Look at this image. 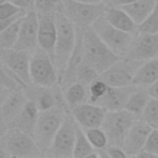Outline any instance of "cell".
I'll list each match as a JSON object with an SVG mask.
<instances>
[{
    "instance_id": "6da1fadb",
    "label": "cell",
    "mask_w": 158,
    "mask_h": 158,
    "mask_svg": "<svg viewBox=\"0 0 158 158\" xmlns=\"http://www.w3.org/2000/svg\"><path fill=\"white\" fill-rule=\"evenodd\" d=\"M54 17L57 23V42L54 48V62L62 77L77 43L78 28L62 10L57 11Z\"/></svg>"
},
{
    "instance_id": "7a4b0ae2",
    "label": "cell",
    "mask_w": 158,
    "mask_h": 158,
    "mask_svg": "<svg viewBox=\"0 0 158 158\" xmlns=\"http://www.w3.org/2000/svg\"><path fill=\"white\" fill-rule=\"evenodd\" d=\"M83 48L84 60L94 67L99 74L121 58L106 46V43L99 37L91 26L84 28L83 31Z\"/></svg>"
},
{
    "instance_id": "3957f363",
    "label": "cell",
    "mask_w": 158,
    "mask_h": 158,
    "mask_svg": "<svg viewBox=\"0 0 158 158\" xmlns=\"http://www.w3.org/2000/svg\"><path fill=\"white\" fill-rule=\"evenodd\" d=\"M67 107V105H58L52 109L40 111L37 125L33 132V138L43 154H46L48 148L51 147L52 141L68 112Z\"/></svg>"
},
{
    "instance_id": "277c9868",
    "label": "cell",
    "mask_w": 158,
    "mask_h": 158,
    "mask_svg": "<svg viewBox=\"0 0 158 158\" xmlns=\"http://www.w3.org/2000/svg\"><path fill=\"white\" fill-rule=\"evenodd\" d=\"M30 74L32 84L43 86H54L59 84L60 74L54 59L41 47L31 52Z\"/></svg>"
},
{
    "instance_id": "5b68a950",
    "label": "cell",
    "mask_w": 158,
    "mask_h": 158,
    "mask_svg": "<svg viewBox=\"0 0 158 158\" xmlns=\"http://www.w3.org/2000/svg\"><path fill=\"white\" fill-rule=\"evenodd\" d=\"M107 2L88 4L75 0H63L62 11L75 25L77 28L90 27L100 16H102L107 9Z\"/></svg>"
},
{
    "instance_id": "8992f818",
    "label": "cell",
    "mask_w": 158,
    "mask_h": 158,
    "mask_svg": "<svg viewBox=\"0 0 158 158\" xmlns=\"http://www.w3.org/2000/svg\"><path fill=\"white\" fill-rule=\"evenodd\" d=\"M91 27L95 30V32L99 35V37L106 43V46L115 52L120 57H125V54L128 51V47L133 40L135 33H130L126 31H122L115 26H112L105 16H100Z\"/></svg>"
},
{
    "instance_id": "52a82bcc",
    "label": "cell",
    "mask_w": 158,
    "mask_h": 158,
    "mask_svg": "<svg viewBox=\"0 0 158 158\" xmlns=\"http://www.w3.org/2000/svg\"><path fill=\"white\" fill-rule=\"evenodd\" d=\"M1 143L11 157H38L43 154L35 138L15 127H9L1 136Z\"/></svg>"
},
{
    "instance_id": "ba28073f",
    "label": "cell",
    "mask_w": 158,
    "mask_h": 158,
    "mask_svg": "<svg viewBox=\"0 0 158 158\" xmlns=\"http://www.w3.org/2000/svg\"><path fill=\"white\" fill-rule=\"evenodd\" d=\"M136 120L137 117L125 109L107 111L101 127L109 137V144L123 146L126 136Z\"/></svg>"
},
{
    "instance_id": "9c48e42d",
    "label": "cell",
    "mask_w": 158,
    "mask_h": 158,
    "mask_svg": "<svg viewBox=\"0 0 158 158\" xmlns=\"http://www.w3.org/2000/svg\"><path fill=\"white\" fill-rule=\"evenodd\" d=\"M77 127H78V123L74 120L70 110H68L46 154L52 157H73Z\"/></svg>"
},
{
    "instance_id": "30bf717a",
    "label": "cell",
    "mask_w": 158,
    "mask_h": 158,
    "mask_svg": "<svg viewBox=\"0 0 158 158\" xmlns=\"http://www.w3.org/2000/svg\"><path fill=\"white\" fill-rule=\"evenodd\" d=\"M31 53L16 48H0V62L11 70L26 86L32 84L30 74Z\"/></svg>"
},
{
    "instance_id": "8fae6325",
    "label": "cell",
    "mask_w": 158,
    "mask_h": 158,
    "mask_svg": "<svg viewBox=\"0 0 158 158\" xmlns=\"http://www.w3.org/2000/svg\"><path fill=\"white\" fill-rule=\"evenodd\" d=\"M158 57V33H135L125 58L142 63Z\"/></svg>"
},
{
    "instance_id": "7c38bea8",
    "label": "cell",
    "mask_w": 158,
    "mask_h": 158,
    "mask_svg": "<svg viewBox=\"0 0 158 158\" xmlns=\"http://www.w3.org/2000/svg\"><path fill=\"white\" fill-rule=\"evenodd\" d=\"M28 100L33 101L40 111L52 109L58 105H67L63 98V90L54 86H43L37 84H30L23 88Z\"/></svg>"
},
{
    "instance_id": "4fadbf2b",
    "label": "cell",
    "mask_w": 158,
    "mask_h": 158,
    "mask_svg": "<svg viewBox=\"0 0 158 158\" xmlns=\"http://www.w3.org/2000/svg\"><path fill=\"white\" fill-rule=\"evenodd\" d=\"M141 63L130 60L125 57H121L106 70H104L99 77L106 81L110 86H127L132 85L133 75Z\"/></svg>"
},
{
    "instance_id": "5bb4252c",
    "label": "cell",
    "mask_w": 158,
    "mask_h": 158,
    "mask_svg": "<svg viewBox=\"0 0 158 158\" xmlns=\"http://www.w3.org/2000/svg\"><path fill=\"white\" fill-rule=\"evenodd\" d=\"M38 27H40L38 14L32 7L26 11V14L21 20L19 37L14 48L27 51L30 53L33 52L38 47Z\"/></svg>"
},
{
    "instance_id": "9a60e30c",
    "label": "cell",
    "mask_w": 158,
    "mask_h": 158,
    "mask_svg": "<svg viewBox=\"0 0 158 158\" xmlns=\"http://www.w3.org/2000/svg\"><path fill=\"white\" fill-rule=\"evenodd\" d=\"M74 120L81 128L90 127H100L105 120L107 110L98 104L93 102H83L72 109H69Z\"/></svg>"
},
{
    "instance_id": "2e32d148",
    "label": "cell",
    "mask_w": 158,
    "mask_h": 158,
    "mask_svg": "<svg viewBox=\"0 0 158 158\" xmlns=\"http://www.w3.org/2000/svg\"><path fill=\"white\" fill-rule=\"evenodd\" d=\"M54 15L56 14H38V47L44 49L53 59L57 42V23Z\"/></svg>"
},
{
    "instance_id": "e0dca14e",
    "label": "cell",
    "mask_w": 158,
    "mask_h": 158,
    "mask_svg": "<svg viewBox=\"0 0 158 158\" xmlns=\"http://www.w3.org/2000/svg\"><path fill=\"white\" fill-rule=\"evenodd\" d=\"M152 128H153L152 126H149L147 122H144L141 118H137L133 122L122 146L128 157H133V156L137 157V154L143 149L147 137L152 131Z\"/></svg>"
},
{
    "instance_id": "ac0fdd59",
    "label": "cell",
    "mask_w": 158,
    "mask_h": 158,
    "mask_svg": "<svg viewBox=\"0 0 158 158\" xmlns=\"http://www.w3.org/2000/svg\"><path fill=\"white\" fill-rule=\"evenodd\" d=\"M133 84L127 86H109L106 94L96 104L105 107L107 111L122 110L126 106V102L130 98L131 91L133 90Z\"/></svg>"
},
{
    "instance_id": "d6986e66",
    "label": "cell",
    "mask_w": 158,
    "mask_h": 158,
    "mask_svg": "<svg viewBox=\"0 0 158 158\" xmlns=\"http://www.w3.org/2000/svg\"><path fill=\"white\" fill-rule=\"evenodd\" d=\"M27 101H28V99L25 94L23 88H19V89L14 90L9 95V98L2 102V105L0 106V111H1V115L5 120V122L7 123V126L17 117V115L22 111V109L25 107Z\"/></svg>"
},
{
    "instance_id": "ffe728a7",
    "label": "cell",
    "mask_w": 158,
    "mask_h": 158,
    "mask_svg": "<svg viewBox=\"0 0 158 158\" xmlns=\"http://www.w3.org/2000/svg\"><path fill=\"white\" fill-rule=\"evenodd\" d=\"M38 115H40V110L36 106V104L31 100L27 101V104L25 105V107L22 109V111L17 115V117L9 125V127H15L19 128L28 135H31L33 137V132L37 125V120H38Z\"/></svg>"
},
{
    "instance_id": "44dd1931",
    "label": "cell",
    "mask_w": 158,
    "mask_h": 158,
    "mask_svg": "<svg viewBox=\"0 0 158 158\" xmlns=\"http://www.w3.org/2000/svg\"><path fill=\"white\" fill-rule=\"evenodd\" d=\"M104 16L112 26L130 33H137V23L122 7L109 5Z\"/></svg>"
},
{
    "instance_id": "7402d4cb",
    "label": "cell",
    "mask_w": 158,
    "mask_h": 158,
    "mask_svg": "<svg viewBox=\"0 0 158 158\" xmlns=\"http://www.w3.org/2000/svg\"><path fill=\"white\" fill-rule=\"evenodd\" d=\"M158 79V57L144 60L137 68L133 75V85L148 86Z\"/></svg>"
},
{
    "instance_id": "603a6c76",
    "label": "cell",
    "mask_w": 158,
    "mask_h": 158,
    "mask_svg": "<svg viewBox=\"0 0 158 158\" xmlns=\"http://www.w3.org/2000/svg\"><path fill=\"white\" fill-rule=\"evenodd\" d=\"M151 99V95L148 94V90L146 86H133V90L130 94V98L126 102L125 110L130 111L132 115H135L137 118H141L142 112Z\"/></svg>"
},
{
    "instance_id": "cb8c5ba5",
    "label": "cell",
    "mask_w": 158,
    "mask_h": 158,
    "mask_svg": "<svg viewBox=\"0 0 158 158\" xmlns=\"http://www.w3.org/2000/svg\"><path fill=\"white\" fill-rule=\"evenodd\" d=\"M63 98L69 109L86 102L89 99V91H88V85L80 83V81H74L69 84L68 86L63 88Z\"/></svg>"
},
{
    "instance_id": "d4e9b609",
    "label": "cell",
    "mask_w": 158,
    "mask_h": 158,
    "mask_svg": "<svg viewBox=\"0 0 158 158\" xmlns=\"http://www.w3.org/2000/svg\"><path fill=\"white\" fill-rule=\"evenodd\" d=\"M157 4H158V0H136L135 2H131L125 6H120V7H122L132 17V20L137 25H139L153 11Z\"/></svg>"
},
{
    "instance_id": "484cf974",
    "label": "cell",
    "mask_w": 158,
    "mask_h": 158,
    "mask_svg": "<svg viewBox=\"0 0 158 158\" xmlns=\"http://www.w3.org/2000/svg\"><path fill=\"white\" fill-rule=\"evenodd\" d=\"M74 158H86V157H99L96 149L93 147L90 141L88 139L84 130L78 125L77 127V136L73 151Z\"/></svg>"
},
{
    "instance_id": "4316f807",
    "label": "cell",
    "mask_w": 158,
    "mask_h": 158,
    "mask_svg": "<svg viewBox=\"0 0 158 158\" xmlns=\"http://www.w3.org/2000/svg\"><path fill=\"white\" fill-rule=\"evenodd\" d=\"M22 17L17 19L14 23H11L9 27H6L5 30L0 32V48H14L15 47V43L19 37Z\"/></svg>"
},
{
    "instance_id": "83f0119b",
    "label": "cell",
    "mask_w": 158,
    "mask_h": 158,
    "mask_svg": "<svg viewBox=\"0 0 158 158\" xmlns=\"http://www.w3.org/2000/svg\"><path fill=\"white\" fill-rule=\"evenodd\" d=\"M88 139L90 141V143L93 144V147L99 151V149H104L109 146V137L105 132V130L100 126V127H90V128H83Z\"/></svg>"
},
{
    "instance_id": "f1b7e54d",
    "label": "cell",
    "mask_w": 158,
    "mask_h": 158,
    "mask_svg": "<svg viewBox=\"0 0 158 158\" xmlns=\"http://www.w3.org/2000/svg\"><path fill=\"white\" fill-rule=\"evenodd\" d=\"M0 85L9 88L11 90H16L19 88H25L26 85L0 62Z\"/></svg>"
},
{
    "instance_id": "f546056e",
    "label": "cell",
    "mask_w": 158,
    "mask_h": 158,
    "mask_svg": "<svg viewBox=\"0 0 158 158\" xmlns=\"http://www.w3.org/2000/svg\"><path fill=\"white\" fill-rule=\"evenodd\" d=\"M109 86L110 85L106 81H104L100 77L96 78L95 80H93L88 85V91H89V99H88V101L89 102H93V104H96L106 94Z\"/></svg>"
},
{
    "instance_id": "4dcf8cb0",
    "label": "cell",
    "mask_w": 158,
    "mask_h": 158,
    "mask_svg": "<svg viewBox=\"0 0 158 158\" xmlns=\"http://www.w3.org/2000/svg\"><path fill=\"white\" fill-rule=\"evenodd\" d=\"M141 120H143L152 127L158 126V99L151 96V99L148 100V102L142 112Z\"/></svg>"
},
{
    "instance_id": "1f68e13d",
    "label": "cell",
    "mask_w": 158,
    "mask_h": 158,
    "mask_svg": "<svg viewBox=\"0 0 158 158\" xmlns=\"http://www.w3.org/2000/svg\"><path fill=\"white\" fill-rule=\"evenodd\" d=\"M137 32L139 33H158V4L153 11L147 16L144 21L137 25Z\"/></svg>"
},
{
    "instance_id": "d6a6232c",
    "label": "cell",
    "mask_w": 158,
    "mask_h": 158,
    "mask_svg": "<svg viewBox=\"0 0 158 158\" xmlns=\"http://www.w3.org/2000/svg\"><path fill=\"white\" fill-rule=\"evenodd\" d=\"M63 0H33V9L38 14H56L62 10Z\"/></svg>"
},
{
    "instance_id": "836d02e7",
    "label": "cell",
    "mask_w": 158,
    "mask_h": 158,
    "mask_svg": "<svg viewBox=\"0 0 158 158\" xmlns=\"http://www.w3.org/2000/svg\"><path fill=\"white\" fill-rule=\"evenodd\" d=\"M99 72L91 67L89 63H86L85 60L81 63V65L79 67L78 69V74H77V80L85 84V85H89L93 80H95L96 78H99Z\"/></svg>"
},
{
    "instance_id": "e575fe53",
    "label": "cell",
    "mask_w": 158,
    "mask_h": 158,
    "mask_svg": "<svg viewBox=\"0 0 158 158\" xmlns=\"http://www.w3.org/2000/svg\"><path fill=\"white\" fill-rule=\"evenodd\" d=\"M99 157H110V158H126L128 157L126 151L123 149L122 146H116V144H109L104 149L96 151Z\"/></svg>"
},
{
    "instance_id": "d590c367",
    "label": "cell",
    "mask_w": 158,
    "mask_h": 158,
    "mask_svg": "<svg viewBox=\"0 0 158 158\" xmlns=\"http://www.w3.org/2000/svg\"><path fill=\"white\" fill-rule=\"evenodd\" d=\"M143 149L158 157V128L157 127H153L152 131L149 132Z\"/></svg>"
},
{
    "instance_id": "8d00e7d4",
    "label": "cell",
    "mask_w": 158,
    "mask_h": 158,
    "mask_svg": "<svg viewBox=\"0 0 158 158\" xmlns=\"http://www.w3.org/2000/svg\"><path fill=\"white\" fill-rule=\"evenodd\" d=\"M21 11H23V10L17 7V6H15L12 2H10L7 0V1H5V2H2L0 5V20L11 17V16H14V15L21 12Z\"/></svg>"
},
{
    "instance_id": "74e56055",
    "label": "cell",
    "mask_w": 158,
    "mask_h": 158,
    "mask_svg": "<svg viewBox=\"0 0 158 158\" xmlns=\"http://www.w3.org/2000/svg\"><path fill=\"white\" fill-rule=\"evenodd\" d=\"M9 1L22 10H30L33 7V0H9Z\"/></svg>"
},
{
    "instance_id": "f35d334b",
    "label": "cell",
    "mask_w": 158,
    "mask_h": 158,
    "mask_svg": "<svg viewBox=\"0 0 158 158\" xmlns=\"http://www.w3.org/2000/svg\"><path fill=\"white\" fill-rule=\"evenodd\" d=\"M146 88H147V90H148V94H149L152 98L158 99V79H157L154 83H152L151 85L146 86Z\"/></svg>"
},
{
    "instance_id": "ab89813d",
    "label": "cell",
    "mask_w": 158,
    "mask_h": 158,
    "mask_svg": "<svg viewBox=\"0 0 158 158\" xmlns=\"http://www.w3.org/2000/svg\"><path fill=\"white\" fill-rule=\"evenodd\" d=\"M14 90L9 89V88H5V86H1L0 85V106L2 105V102L9 98V95L12 93Z\"/></svg>"
},
{
    "instance_id": "60d3db41",
    "label": "cell",
    "mask_w": 158,
    "mask_h": 158,
    "mask_svg": "<svg viewBox=\"0 0 158 158\" xmlns=\"http://www.w3.org/2000/svg\"><path fill=\"white\" fill-rule=\"evenodd\" d=\"M110 5H115V6H125L128 5L131 2H135L136 0H109Z\"/></svg>"
},
{
    "instance_id": "b9f144b4",
    "label": "cell",
    "mask_w": 158,
    "mask_h": 158,
    "mask_svg": "<svg viewBox=\"0 0 158 158\" xmlns=\"http://www.w3.org/2000/svg\"><path fill=\"white\" fill-rule=\"evenodd\" d=\"M80 2H88V4H99V2H107L106 0H75Z\"/></svg>"
},
{
    "instance_id": "7bdbcfd3",
    "label": "cell",
    "mask_w": 158,
    "mask_h": 158,
    "mask_svg": "<svg viewBox=\"0 0 158 158\" xmlns=\"http://www.w3.org/2000/svg\"><path fill=\"white\" fill-rule=\"evenodd\" d=\"M5 1H7V0H0V5H1L2 2H5Z\"/></svg>"
},
{
    "instance_id": "ee69618b",
    "label": "cell",
    "mask_w": 158,
    "mask_h": 158,
    "mask_svg": "<svg viewBox=\"0 0 158 158\" xmlns=\"http://www.w3.org/2000/svg\"><path fill=\"white\" fill-rule=\"evenodd\" d=\"M157 128H158V126H157Z\"/></svg>"
}]
</instances>
